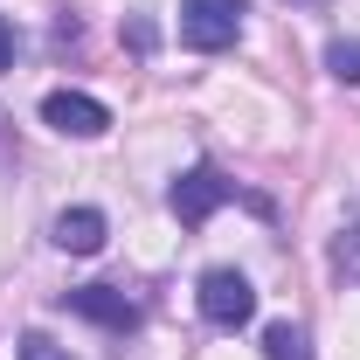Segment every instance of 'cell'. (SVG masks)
Returning <instances> with one entry per match:
<instances>
[{"label": "cell", "mask_w": 360, "mask_h": 360, "mask_svg": "<svg viewBox=\"0 0 360 360\" xmlns=\"http://www.w3.org/2000/svg\"><path fill=\"white\" fill-rule=\"evenodd\" d=\"M42 125H56L63 139H104L111 132V111H104L90 90H49L42 97Z\"/></svg>", "instance_id": "cell-5"}, {"label": "cell", "mask_w": 360, "mask_h": 360, "mask_svg": "<svg viewBox=\"0 0 360 360\" xmlns=\"http://www.w3.org/2000/svg\"><path fill=\"white\" fill-rule=\"evenodd\" d=\"M0 70H14V21L0 14Z\"/></svg>", "instance_id": "cell-11"}, {"label": "cell", "mask_w": 360, "mask_h": 360, "mask_svg": "<svg viewBox=\"0 0 360 360\" xmlns=\"http://www.w3.org/2000/svg\"><path fill=\"white\" fill-rule=\"evenodd\" d=\"M0 125H7V118H0Z\"/></svg>", "instance_id": "cell-13"}, {"label": "cell", "mask_w": 360, "mask_h": 360, "mask_svg": "<svg viewBox=\"0 0 360 360\" xmlns=\"http://www.w3.org/2000/svg\"><path fill=\"white\" fill-rule=\"evenodd\" d=\"M104 236H111L104 208H63V215H56V250H70V257H97Z\"/></svg>", "instance_id": "cell-6"}, {"label": "cell", "mask_w": 360, "mask_h": 360, "mask_svg": "<svg viewBox=\"0 0 360 360\" xmlns=\"http://www.w3.org/2000/svg\"><path fill=\"white\" fill-rule=\"evenodd\" d=\"M21 360H70L56 340H42V333H21Z\"/></svg>", "instance_id": "cell-10"}, {"label": "cell", "mask_w": 360, "mask_h": 360, "mask_svg": "<svg viewBox=\"0 0 360 360\" xmlns=\"http://www.w3.org/2000/svg\"><path fill=\"white\" fill-rule=\"evenodd\" d=\"M243 14H250V0H180V49H194V56L236 49Z\"/></svg>", "instance_id": "cell-2"}, {"label": "cell", "mask_w": 360, "mask_h": 360, "mask_svg": "<svg viewBox=\"0 0 360 360\" xmlns=\"http://www.w3.org/2000/svg\"><path fill=\"white\" fill-rule=\"evenodd\" d=\"M194 298H201V319H208L215 333H236V326L257 319V284H250L243 270H208Z\"/></svg>", "instance_id": "cell-3"}, {"label": "cell", "mask_w": 360, "mask_h": 360, "mask_svg": "<svg viewBox=\"0 0 360 360\" xmlns=\"http://www.w3.org/2000/svg\"><path fill=\"white\" fill-rule=\"evenodd\" d=\"M326 70H333L340 84H360V35H340V42H326Z\"/></svg>", "instance_id": "cell-9"}, {"label": "cell", "mask_w": 360, "mask_h": 360, "mask_svg": "<svg viewBox=\"0 0 360 360\" xmlns=\"http://www.w3.org/2000/svg\"><path fill=\"white\" fill-rule=\"evenodd\" d=\"M63 312H77V319L125 340L139 326V298H125V284H77V291H63Z\"/></svg>", "instance_id": "cell-4"}, {"label": "cell", "mask_w": 360, "mask_h": 360, "mask_svg": "<svg viewBox=\"0 0 360 360\" xmlns=\"http://www.w3.org/2000/svg\"><path fill=\"white\" fill-rule=\"evenodd\" d=\"M222 201H250L257 215H270V201H264V194H243V187H236L222 167H187V174L167 187V208L180 215V229H201L208 215H215V208H222Z\"/></svg>", "instance_id": "cell-1"}, {"label": "cell", "mask_w": 360, "mask_h": 360, "mask_svg": "<svg viewBox=\"0 0 360 360\" xmlns=\"http://www.w3.org/2000/svg\"><path fill=\"white\" fill-rule=\"evenodd\" d=\"M298 7H326V0H298Z\"/></svg>", "instance_id": "cell-12"}, {"label": "cell", "mask_w": 360, "mask_h": 360, "mask_svg": "<svg viewBox=\"0 0 360 360\" xmlns=\"http://www.w3.org/2000/svg\"><path fill=\"white\" fill-rule=\"evenodd\" d=\"M326 264H333V277H340L347 291L360 284V215H354L347 229H340V236H333V257H326Z\"/></svg>", "instance_id": "cell-8"}, {"label": "cell", "mask_w": 360, "mask_h": 360, "mask_svg": "<svg viewBox=\"0 0 360 360\" xmlns=\"http://www.w3.org/2000/svg\"><path fill=\"white\" fill-rule=\"evenodd\" d=\"M264 360H312V340L298 319H270L264 326Z\"/></svg>", "instance_id": "cell-7"}]
</instances>
